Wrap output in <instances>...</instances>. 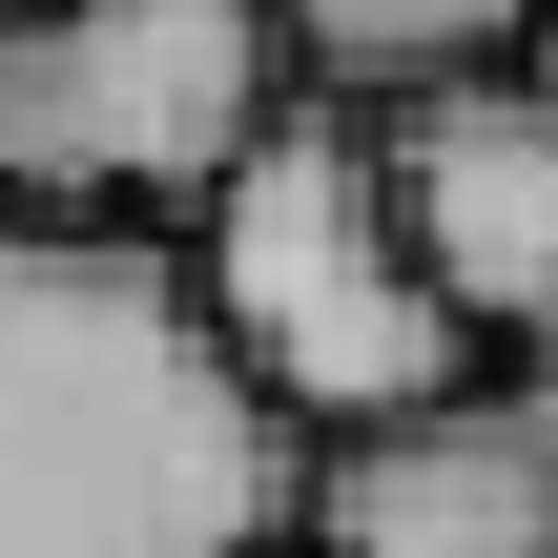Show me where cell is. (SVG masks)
Masks as SVG:
<instances>
[{
    "label": "cell",
    "mask_w": 558,
    "mask_h": 558,
    "mask_svg": "<svg viewBox=\"0 0 558 558\" xmlns=\"http://www.w3.org/2000/svg\"><path fill=\"white\" fill-rule=\"evenodd\" d=\"M0 21H41V0H0Z\"/></svg>",
    "instance_id": "8"
},
{
    "label": "cell",
    "mask_w": 558,
    "mask_h": 558,
    "mask_svg": "<svg viewBox=\"0 0 558 558\" xmlns=\"http://www.w3.org/2000/svg\"><path fill=\"white\" fill-rule=\"evenodd\" d=\"M186 290H207L228 373H248L311 456L476 393V331H456V290H435V248H414V207H393V145H373L352 104H290V124L248 145V186L186 228Z\"/></svg>",
    "instance_id": "2"
},
{
    "label": "cell",
    "mask_w": 558,
    "mask_h": 558,
    "mask_svg": "<svg viewBox=\"0 0 558 558\" xmlns=\"http://www.w3.org/2000/svg\"><path fill=\"white\" fill-rule=\"evenodd\" d=\"M269 21H290V83H331V104L414 124V104H456V83L538 62L558 0H269Z\"/></svg>",
    "instance_id": "6"
},
{
    "label": "cell",
    "mask_w": 558,
    "mask_h": 558,
    "mask_svg": "<svg viewBox=\"0 0 558 558\" xmlns=\"http://www.w3.org/2000/svg\"><path fill=\"white\" fill-rule=\"evenodd\" d=\"M269 558H311V518H290V538H269Z\"/></svg>",
    "instance_id": "7"
},
{
    "label": "cell",
    "mask_w": 558,
    "mask_h": 558,
    "mask_svg": "<svg viewBox=\"0 0 558 558\" xmlns=\"http://www.w3.org/2000/svg\"><path fill=\"white\" fill-rule=\"evenodd\" d=\"M311 435L228 373L186 248L0 207V558H269Z\"/></svg>",
    "instance_id": "1"
},
{
    "label": "cell",
    "mask_w": 558,
    "mask_h": 558,
    "mask_svg": "<svg viewBox=\"0 0 558 558\" xmlns=\"http://www.w3.org/2000/svg\"><path fill=\"white\" fill-rule=\"evenodd\" d=\"M311 558H558V373H476L311 456Z\"/></svg>",
    "instance_id": "5"
},
{
    "label": "cell",
    "mask_w": 558,
    "mask_h": 558,
    "mask_svg": "<svg viewBox=\"0 0 558 558\" xmlns=\"http://www.w3.org/2000/svg\"><path fill=\"white\" fill-rule=\"evenodd\" d=\"M373 145H393V207L456 290L476 373H558V62H497V83L373 124Z\"/></svg>",
    "instance_id": "4"
},
{
    "label": "cell",
    "mask_w": 558,
    "mask_h": 558,
    "mask_svg": "<svg viewBox=\"0 0 558 558\" xmlns=\"http://www.w3.org/2000/svg\"><path fill=\"white\" fill-rule=\"evenodd\" d=\"M269 124H290L269 0H41V21H0V207L21 228L166 248L248 186Z\"/></svg>",
    "instance_id": "3"
},
{
    "label": "cell",
    "mask_w": 558,
    "mask_h": 558,
    "mask_svg": "<svg viewBox=\"0 0 558 558\" xmlns=\"http://www.w3.org/2000/svg\"><path fill=\"white\" fill-rule=\"evenodd\" d=\"M538 62H558V21H538Z\"/></svg>",
    "instance_id": "9"
}]
</instances>
